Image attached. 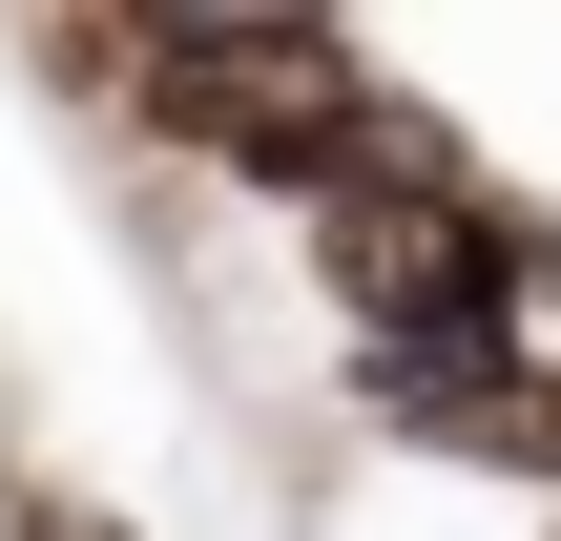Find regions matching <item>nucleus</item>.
Returning a JSON list of instances; mask_svg holds the SVG:
<instances>
[{
	"label": "nucleus",
	"instance_id": "1",
	"mask_svg": "<svg viewBox=\"0 0 561 541\" xmlns=\"http://www.w3.org/2000/svg\"><path fill=\"white\" fill-rule=\"evenodd\" d=\"M146 83H167V125H187L208 167L312 188V208H333V167H354V125H375V63H354L333 21H167Z\"/></svg>",
	"mask_w": 561,
	"mask_h": 541
}]
</instances>
